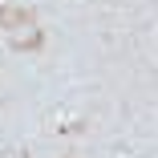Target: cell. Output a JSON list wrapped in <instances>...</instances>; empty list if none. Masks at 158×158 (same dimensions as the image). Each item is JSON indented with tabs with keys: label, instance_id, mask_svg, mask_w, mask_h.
Segmentation results:
<instances>
[{
	"label": "cell",
	"instance_id": "3",
	"mask_svg": "<svg viewBox=\"0 0 158 158\" xmlns=\"http://www.w3.org/2000/svg\"><path fill=\"white\" fill-rule=\"evenodd\" d=\"M0 158H28V150H20V146H12V150H4Z\"/></svg>",
	"mask_w": 158,
	"mask_h": 158
},
{
	"label": "cell",
	"instance_id": "2",
	"mask_svg": "<svg viewBox=\"0 0 158 158\" xmlns=\"http://www.w3.org/2000/svg\"><path fill=\"white\" fill-rule=\"evenodd\" d=\"M20 24H33L28 8H16V4H0V28H4V33H16Z\"/></svg>",
	"mask_w": 158,
	"mask_h": 158
},
{
	"label": "cell",
	"instance_id": "1",
	"mask_svg": "<svg viewBox=\"0 0 158 158\" xmlns=\"http://www.w3.org/2000/svg\"><path fill=\"white\" fill-rule=\"evenodd\" d=\"M8 41H12V49L24 53V49H41L45 37H41V28H37V24H20L16 33H8Z\"/></svg>",
	"mask_w": 158,
	"mask_h": 158
}]
</instances>
